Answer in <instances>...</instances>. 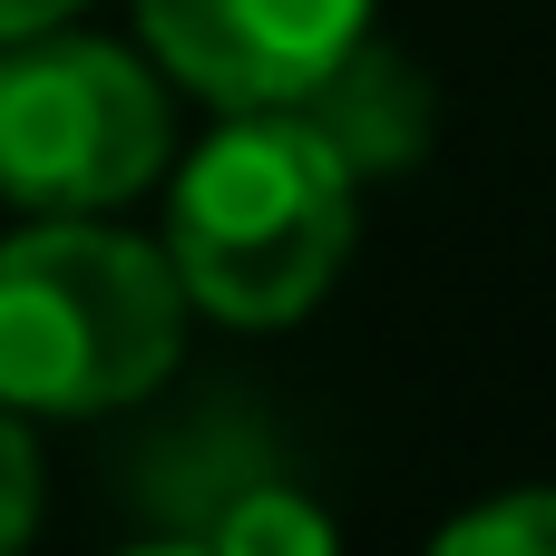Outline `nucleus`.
<instances>
[{
	"label": "nucleus",
	"instance_id": "1",
	"mask_svg": "<svg viewBox=\"0 0 556 556\" xmlns=\"http://www.w3.org/2000/svg\"><path fill=\"white\" fill-rule=\"evenodd\" d=\"M362 235L352 166L303 127V108H225V127L166 186V264L186 313L235 332L303 323Z\"/></svg>",
	"mask_w": 556,
	"mask_h": 556
},
{
	"label": "nucleus",
	"instance_id": "2",
	"mask_svg": "<svg viewBox=\"0 0 556 556\" xmlns=\"http://www.w3.org/2000/svg\"><path fill=\"white\" fill-rule=\"evenodd\" d=\"M186 352V283L166 244L39 215L0 244V401L20 420H108L137 410Z\"/></svg>",
	"mask_w": 556,
	"mask_h": 556
},
{
	"label": "nucleus",
	"instance_id": "3",
	"mask_svg": "<svg viewBox=\"0 0 556 556\" xmlns=\"http://www.w3.org/2000/svg\"><path fill=\"white\" fill-rule=\"evenodd\" d=\"M176 156L166 78L88 29L0 39V195L29 215H108Z\"/></svg>",
	"mask_w": 556,
	"mask_h": 556
},
{
	"label": "nucleus",
	"instance_id": "4",
	"mask_svg": "<svg viewBox=\"0 0 556 556\" xmlns=\"http://www.w3.org/2000/svg\"><path fill=\"white\" fill-rule=\"evenodd\" d=\"M137 29L205 108H293L371 29V0H137Z\"/></svg>",
	"mask_w": 556,
	"mask_h": 556
},
{
	"label": "nucleus",
	"instance_id": "5",
	"mask_svg": "<svg viewBox=\"0 0 556 556\" xmlns=\"http://www.w3.org/2000/svg\"><path fill=\"white\" fill-rule=\"evenodd\" d=\"M293 108H303V127L352 166V186L410 176V166L430 156V137H440V88H430V68L401 59L391 39H371V29H362Z\"/></svg>",
	"mask_w": 556,
	"mask_h": 556
},
{
	"label": "nucleus",
	"instance_id": "6",
	"mask_svg": "<svg viewBox=\"0 0 556 556\" xmlns=\"http://www.w3.org/2000/svg\"><path fill=\"white\" fill-rule=\"evenodd\" d=\"M264 479H283V469H274V450H264V430H254V420H235V410H205L195 430H176V440H156V450H147L137 498H147V518H156L166 538L205 547V538H215V518H225L244 489H264Z\"/></svg>",
	"mask_w": 556,
	"mask_h": 556
},
{
	"label": "nucleus",
	"instance_id": "7",
	"mask_svg": "<svg viewBox=\"0 0 556 556\" xmlns=\"http://www.w3.org/2000/svg\"><path fill=\"white\" fill-rule=\"evenodd\" d=\"M205 547H225V556H323L332 547V518H323L293 479H264V489H244V498L215 518Z\"/></svg>",
	"mask_w": 556,
	"mask_h": 556
},
{
	"label": "nucleus",
	"instance_id": "8",
	"mask_svg": "<svg viewBox=\"0 0 556 556\" xmlns=\"http://www.w3.org/2000/svg\"><path fill=\"white\" fill-rule=\"evenodd\" d=\"M440 556H556V479L508 489L489 508H459L440 528Z\"/></svg>",
	"mask_w": 556,
	"mask_h": 556
},
{
	"label": "nucleus",
	"instance_id": "9",
	"mask_svg": "<svg viewBox=\"0 0 556 556\" xmlns=\"http://www.w3.org/2000/svg\"><path fill=\"white\" fill-rule=\"evenodd\" d=\"M39 528V440H29V420L0 401V556L20 547Z\"/></svg>",
	"mask_w": 556,
	"mask_h": 556
},
{
	"label": "nucleus",
	"instance_id": "10",
	"mask_svg": "<svg viewBox=\"0 0 556 556\" xmlns=\"http://www.w3.org/2000/svg\"><path fill=\"white\" fill-rule=\"evenodd\" d=\"M68 10H88V0H0V39H29V29H59Z\"/></svg>",
	"mask_w": 556,
	"mask_h": 556
}]
</instances>
